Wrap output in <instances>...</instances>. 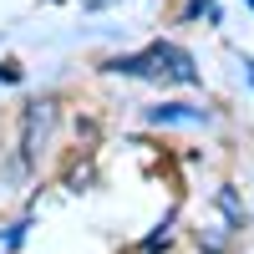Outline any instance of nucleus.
<instances>
[{"label": "nucleus", "mask_w": 254, "mask_h": 254, "mask_svg": "<svg viewBox=\"0 0 254 254\" xmlns=\"http://www.w3.org/2000/svg\"><path fill=\"white\" fill-rule=\"evenodd\" d=\"M244 66H249V81H254V61H244Z\"/></svg>", "instance_id": "3"}, {"label": "nucleus", "mask_w": 254, "mask_h": 254, "mask_svg": "<svg viewBox=\"0 0 254 254\" xmlns=\"http://www.w3.org/2000/svg\"><path fill=\"white\" fill-rule=\"evenodd\" d=\"M249 10H254V0H249Z\"/></svg>", "instance_id": "4"}, {"label": "nucleus", "mask_w": 254, "mask_h": 254, "mask_svg": "<svg viewBox=\"0 0 254 254\" xmlns=\"http://www.w3.org/2000/svg\"><path fill=\"white\" fill-rule=\"evenodd\" d=\"M153 122H203L198 107H153Z\"/></svg>", "instance_id": "2"}, {"label": "nucleus", "mask_w": 254, "mask_h": 254, "mask_svg": "<svg viewBox=\"0 0 254 254\" xmlns=\"http://www.w3.org/2000/svg\"><path fill=\"white\" fill-rule=\"evenodd\" d=\"M147 56H153V66L168 71V76H178V81H198V71H193V61H188V51H178V46H153Z\"/></svg>", "instance_id": "1"}]
</instances>
